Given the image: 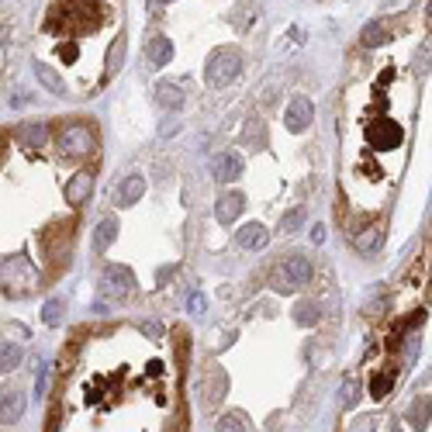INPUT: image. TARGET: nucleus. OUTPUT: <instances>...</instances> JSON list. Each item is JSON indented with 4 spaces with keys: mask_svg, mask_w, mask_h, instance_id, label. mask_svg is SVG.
Returning <instances> with one entry per match:
<instances>
[{
    "mask_svg": "<svg viewBox=\"0 0 432 432\" xmlns=\"http://www.w3.org/2000/svg\"><path fill=\"white\" fill-rule=\"evenodd\" d=\"M4 38H7V31H4V28H0V42H4Z\"/></svg>",
    "mask_w": 432,
    "mask_h": 432,
    "instance_id": "nucleus-27",
    "label": "nucleus"
},
{
    "mask_svg": "<svg viewBox=\"0 0 432 432\" xmlns=\"http://www.w3.org/2000/svg\"><path fill=\"white\" fill-rule=\"evenodd\" d=\"M236 243L243 245V249H263V245L270 243V232L263 225H245L243 232H236Z\"/></svg>",
    "mask_w": 432,
    "mask_h": 432,
    "instance_id": "nucleus-13",
    "label": "nucleus"
},
{
    "mask_svg": "<svg viewBox=\"0 0 432 432\" xmlns=\"http://www.w3.org/2000/svg\"><path fill=\"white\" fill-rule=\"evenodd\" d=\"M142 194H145V180H142L138 173H132V177H128V180L118 187V194H114V204H118V208H128V204H135Z\"/></svg>",
    "mask_w": 432,
    "mask_h": 432,
    "instance_id": "nucleus-11",
    "label": "nucleus"
},
{
    "mask_svg": "<svg viewBox=\"0 0 432 432\" xmlns=\"http://www.w3.org/2000/svg\"><path fill=\"white\" fill-rule=\"evenodd\" d=\"M35 77L45 83L55 97H66V94H70V90H66V80H59V77H55V70L49 66V62H42V59H35Z\"/></svg>",
    "mask_w": 432,
    "mask_h": 432,
    "instance_id": "nucleus-14",
    "label": "nucleus"
},
{
    "mask_svg": "<svg viewBox=\"0 0 432 432\" xmlns=\"http://www.w3.org/2000/svg\"><path fill=\"white\" fill-rule=\"evenodd\" d=\"M243 208H245L243 194H236V190H232V194H221V197H218V208H215V218L221 225H232L236 218L243 215Z\"/></svg>",
    "mask_w": 432,
    "mask_h": 432,
    "instance_id": "nucleus-9",
    "label": "nucleus"
},
{
    "mask_svg": "<svg viewBox=\"0 0 432 432\" xmlns=\"http://www.w3.org/2000/svg\"><path fill=\"white\" fill-rule=\"evenodd\" d=\"M21 411H25V398H21L18 391H4V394H0V422H4V426L18 422Z\"/></svg>",
    "mask_w": 432,
    "mask_h": 432,
    "instance_id": "nucleus-12",
    "label": "nucleus"
},
{
    "mask_svg": "<svg viewBox=\"0 0 432 432\" xmlns=\"http://www.w3.org/2000/svg\"><path fill=\"white\" fill-rule=\"evenodd\" d=\"M301 221H304V211H301V208H294L291 215L280 218V232H284V236H294L297 228H301Z\"/></svg>",
    "mask_w": 432,
    "mask_h": 432,
    "instance_id": "nucleus-20",
    "label": "nucleus"
},
{
    "mask_svg": "<svg viewBox=\"0 0 432 432\" xmlns=\"http://www.w3.org/2000/svg\"><path fill=\"white\" fill-rule=\"evenodd\" d=\"M101 284H104L114 297H128L132 291H135V280H132V273L125 270V267H108Z\"/></svg>",
    "mask_w": 432,
    "mask_h": 432,
    "instance_id": "nucleus-7",
    "label": "nucleus"
},
{
    "mask_svg": "<svg viewBox=\"0 0 432 432\" xmlns=\"http://www.w3.org/2000/svg\"><path fill=\"white\" fill-rule=\"evenodd\" d=\"M356 401V380H346L343 384V405H353Z\"/></svg>",
    "mask_w": 432,
    "mask_h": 432,
    "instance_id": "nucleus-23",
    "label": "nucleus"
},
{
    "mask_svg": "<svg viewBox=\"0 0 432 432\" xmlns=\"http://www.w3.org/2000/svg\"><path fill=\"white\" fill-rule=\"evenodd\" d=\"M384 35H387V31H384V25H380V21H370V25L363 28V35H360V42L374 49V45H380V42H387Z\"/></svg>",
    "mask_w": 432,
    "mask_h": 432,
    "instance_id": "nucleus-18",
    "label": "nucleus"
},
{
    "mask_svg": "<svg viewBox=\"0 0 432 432\" xmlns=\"http://www.w3.org/2000/svg\"><path fill=\"white\" fill-rule=\"evenodd\" d=\"M156 4H170V0H156Z\"/></svg>",
    "mask_w": 432,
    "mask_h": 432,
    "instance_id": "nucleus-28",
    "label": "nucleus"
},
{
    "mask_svg": "<svg viewBox=\"0 0 432 432\" xmlns=\"http://www.w3.org/2000/svg\"><path fill=\"white\" fill-rule=\"evenodd\" d=\"M156 101H160L162 108H180L184 104V90L177 83H160L156 87Z\"/></svg>",
    "mask_w": 432,
    "mask_h": 432,
    "instance_id": "nucleus-16",
    "label": "nucleus"
},
{
    "mask_svg": "<svg viewBox=\"0 0 432 432\" xmlns=\"http://www.w3.org/2000/svg\"><path fill=\"white\" fill-rule=\"evenodd\" d=\"M45 387H49V367H42V374H38V380H35V394L42 398V394H45Z\"/></svg>",
    "mask_w": 432,
    "mask_h": 432,
    "instance_id": "nucleus-24",
    "label": "nucleus"
},
{
    "mask_svg": "<svg viewBox=\"0 0 432 432\" xmlns=\"http://www.w3.org/2000/svg\"><path fill=\"white\" fill-rule=\"evenodd\" d=\"M419 94L415 83L398 73L394 62H380L360 87L346 94V121L339 138L346 145V173L339 187L350 201V228L377 218L398 180L405 177L415 135Z\"/></svg>",
    "mask_w": 432,
    "mask_h": 432,
    "instance_id": "nucleus-2",
    "label": "nucleus"
},
{
    "mask_svg": "<svg viewBox=\"0 0 432 432\" xmlns=\"http://www.w3.org/2000/svg\"><path fill=\"white\" fill-rule=\"evenodd\" d=\"M311 243H325V225H315V232H311Z\"/></svg>",
    "mask_w": 432,
    "mask_h": 432,
    "instance_id": "nucleus-26",
    "label": "nucleus"
},
{
    "mask_svg": "<svg viewBox=\"0 0 432 432\" xmlns=\"http://www.w3.org/2000/svg\"><path fill=\"white\" fill-rule=\"evenodd\" d=\"M239 70H243V55L236 49H215L208 55V62H204V83L221 90V87H228L239 77Z\"/></svg>",
    "mask_w": 432,
    "mask_h": 432,
    "instance_id": "nucleus-5",
    "label": "nucleus"
},
{
    "mask_svg": "<svg viewBox=\"0 0 432 432\" xmlns=\"http://www.w3.org/2000/svg\"><path fill=\"white\" fill-rule=\"evenodd\" d=\"M190 311H194V315H201V311H204V297H201V294L190 297Z\"/></svg>",
    "mask_w": 432,
    "mask_h": 432,
    "instance_id": "nucleus-25",
    "label": "nucleus"
},
{
    "mask_svg": "<svg viewBox=\"0 0 432 432\" xmlns=\"http://www.w3.org/2000/svg\"><path fill=\"white\" fill-rule=\"evenodd\" d=\"M243 173V156L239 153H225L215 160V180L218 184H232L236 177Z\"/></svg>",
    "mask_w": 432,
    "mask_h": 432,
    "instance_id": "nucleus-10",
    "label": "nucleus"
},
{
    "mask_svg": "<svg viewBox=\"0 0 432 432\" xmlns=\"http://www.w3.org/2000/svg\"><path fill=\"white\" fill-rule=\"evenodd\" d=\"M145 59H149V66H153V70H162V66L173 59V45H170V38H166V35H153V38H145Z\"/></svg>",
    "mask_w": 432,
    "mask_h": 432,
    "instance_id": "nucleus-8",
    "label": "nucleus"
},
{
    "mask_svg": "<svg viewBox=\"0 0 432 432\" xmlns=\"http://www.w3.org/2000/svg\"><path fill=\"white\" fill-rule=\"evenodd\" d=\"M114 25L118 14L104 0H49L42 38L49 42V52L62 62V70L70 66L77 73L70 90L73 97H87V90L101 83L104 70L97 73V66H104L111 42L121 35Z\"/></svg>",
    "mask_w": 432,
    "mask_h": 432,
    "instance_id": "nucleus-3",
    "label": "nucleus"
},
{
    "mask_svg": "<svg viewBox=\"0 0 432 432\" xmlns=\"http://www.w3.org/2000/svg\"><path fill=\"white\" fill-rule=\"evenodd\" d=\"M218 429H245V419L243 415H225Z\"/></svg>",
    "mask_w": 432,
    "mask_h": 432,
    "instance_id": "nucleus-22",
    "label": "nucleus"
},
{
    "mask_svg": "<svg viewBox=\"0 0 432 432\" xmlns=\"http://www.w3.org/2000/svg\"><path fill=\"white\" fill-rule=\"evenodd\" d=\"M62 311H66V301H62V297H52V301L45 304L42 319H45V325H59V319H62Z\"/></svg>",
    "mask_w": 432,
    "mask_h": 432,
    "instance_id": "nucleus-19",
    "label": "nucleus"
},
{
    "mask_svg": "<svg viewBox=\"0 0 432 432\" xmlns=\"http://www.w3.org/2000/svg\"><path fill=\"white\" fill-rule=\"evenodd\" d=\"M114 236H118V221L114 218H104L101 225H97V236H94V249L97 253H104L111 243H114Z\"/></svg>",
    "mask_w": 432,
    "mask_h": 432,
    "instance_id": "nucleus-17",
    "label": "nucleus"
},
{
    "mask_svg": "<svg viewBox=\"0 0 432 432\" xmlns=\"http://www.w3.org/2000/svg\"><path fill=\"white\" fill-rule=\"evenodd\" d=\"M297 322L301 325H311V322H319V308L315 304H297Z\"/></svg>",
    "mask_w": 432,
    "mask_h": 432,
    "instance_id": "nucleus-21",
    "label": "nucleus"
},
{
    "mask_svg": "<svg viewBox=\"0 0 432 432\" xmlns=\"http://www.w3.org/2000/svg\"><path fill=\"white\" fill-rule=\"evenodd\" d=\"M311 277H315V267H311V260H304V256H284L270 273V287L273 291H280V294H291V291H301V287H308L311 284Z\"/></svg>",
    "mask_w": 432,
    "mask_h": 432,
    "instance_id": "nucleus-4",
    "label": "nucleus"
},
{
    "mask_svg": "<svg viewBox=\"0 0 432 432\" xmlns=\"http://www.w3.org/2000/svg\"><path fill=\"white\" fill-rule=\"evenodd\" d=\"M311 118H315V111H311V101H308L304 94L291 97V104H287V111H284V125H287L291 132H304Z\"/></svg>",
    "mask_w": 432,
    "mask_h": 432,
    "instance_id": "nucleus-6",
    "label": "nucleus"
},
{
    "mask_svg": "<svg viewBox=\"0 0 432 432\" xmlns=\"http://www.w3.org/2000/svg\"><path fill=\"white\" fill-rule=\"evenodd\" d=\"M18 363H21V346H18V343H4V339H0V374L18 370Z\"/></svg>",
    "mask_w": 432,
    "mask_h": 432,
    "instance_id": "nucleus-15",
    "label": "nucleus"
},
{
    "mask_svg": "<svg viewBox=\"0 0 432 432\" xmlns=\"http://www.w3.org/2000/svg\"><path fill=\"white\" fill-rule=\"evenodd\" d=\"M173 363L132 325L87 332L62 356L59 429H170Z\"/></svg>",
    "mask_w": 432,
    "mask_h": 432,
    "instance_id": "nucleus-1",
    "label": "nucleus"
}]
</instances>
